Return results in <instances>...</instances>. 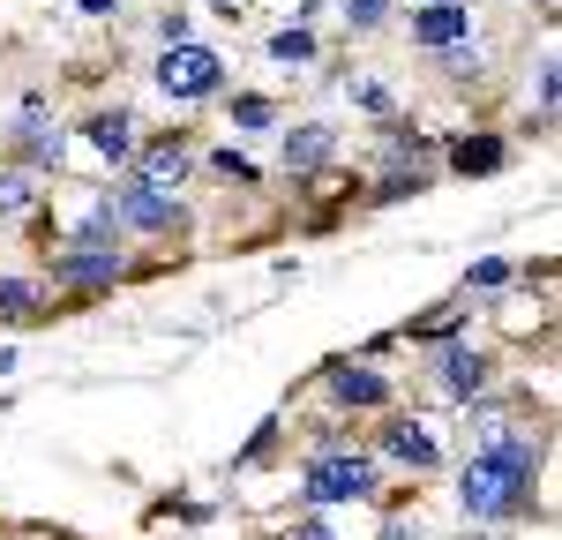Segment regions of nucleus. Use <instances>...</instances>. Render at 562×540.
Returning <instances> with one entry per match:
<instances>
[{"label": "nucleus", "instance_id": "nucleus-14", "mask_svg": "<svg viewBox=\"0 0 562 540\" xmlns=\"http://www.w3.org/2000/svg\"><path fill=\"white\" fill-rule=\"evenodd\" d=\"M270 60H278V68H307V60H315V31H307V23L278 31V38H270Z\"/></svg>", "mask_w": 562, "mask_h": 540}, {"label": "nucleus", "instance_id": "nucleus-27", "mask_svg": "<svg viewBox=\"0 0 562 540\" xmlns=\"http://www.w3.org/2000/svg\"><path fill=\"white\" fill-rule=\"evenodd\" d=\"M8 375H15V346H0V383H8Z\"/></svg>", "mask_w": 562, "mask_h": 540}, {"label": "nucleus", "instance_id": "nucleus-4", "mask_svg": "<svg viewBox=\"0 0 562 540\" xmlns=\"http://www.w3.org/2000/svg\"><path fill=\"white\" fill-rule=\"evenodd\" d=\"M217 83H225V60L211 45H166V60H158V90L166 98H211Z\"/></svg>", "mask_w": 562, "mask_h": 540}, {"label": "nucleus", "instance_id": "nucleus-13", "mask_svg": "<svg viewBox=\"0 0 562 540\" xmlns=\"http://www.w3.org/2000/svg\"><path fill=\"white\" fill-rule=\"evenodd\" d=\"M135 173L150 180V188H173V180L188 173V135H166V143H150V150H143V166H135Z\"/></svg>", "mask_w": 562, "mask_h": 540}, {"label": "nucleus", "instance_id": "nucleus-17", "mask_svg": "<svg viewBox=\"0 0 562 540\" xmlns=\"http://www.w3.org/2000/svg\"><path fill=\"white\" fill-rule=\"evenodd\" d=\"M420 188H428L420 166H390V173L375 180V203H405V195H420Z\"/></svg>", "mask_w": 562, "mask_h": 540}, {"label": "nucleus", "instance_id": "nucleus-28", "mask_svg": "<svg viewBox=\"0 0 562 540\" xmlns=\"http://www.w3.org/2000/svg\"><path fill=\"white\" fill-rule=\"evenodd\" d=\"M211 8H217V15H240V0H211Z\"/></svg>", "mask_w": 562, "mask_h": 540}, {"label": "nucleus", "instance_id": "nucleus-10", "mask_svg": "<svg viewBox=\"0 0 562 540\" xmlns=\"http://www.w3.org/2000/svg\"><path fill=\"white\" fill-rule=\"evenodd\" d=\"M458 38H473V8L465 0H450V8H413V45H458Z\"/></svg>", "mask_w": 562, "mask_h": 540}, {"label": "nucleus", "instance_id": "nucleus-15", "mask_svg": "<svg viewBox=\"0 0 562 540\" xmlns=\"http://www.w3.org/2000/svg\"><path fill=\"white\" fill-rule=\"evenodd\" d=\"M38 315V278H0V323Z\"/></svg>", "mask_w": 562, "mask_h": 540}, {"label": "nucleus", "instance_id": "nucleus-26", "mask_svg": "<svg viewBox=\"0 0 562 540\" xmlns=\"http://www.w3.org/2000/svg\"><path fill=\"white\" fill-rule=\"evenodd\" d=\"M76 8H83V15H113L121 0H76Z\"/></svg>", "mask_w": 562, "mask_h": 540}, {"label": "nucleus", "instance_id": "nucleus-6", "mask_svg": "<svg viewBox=\"0 0 562 540\" xmlns=\"http://www.w3.org/2000/svg\"><path fill=\"white\" fill-rule=\"evenodd\" d=\"M323 391L346 405V413H375V405H390V375L383 368H360V360H330L323 368Z\"/></svg>", "mask_w": 562, "mask_h": 540}, {"label": "nucleus", "instance_id": "nucleus-1", "mask_svg": "<svg viewBox=\"0 0 562 540\" xmlns=\"http://www.w3.org/2000/svg\"><path fill=\"white\" fill-rule=\"evenodd\" d=\"M540 458H548L540 436H518V443L495 450V458H465V473H458L465 518L473 526H510V518H525L532 510V481H540Z\"/></svg>", "mask_w": 562, "mask_h": 540}, {"label": "nucleus", "instance_id": "nucleus-29", "mask_svg": "<svg viewBox=\"0 0 562 540\" xmlns=\"http://www.w3.org/2000/svg\"><path fill=\"white\" fill-rule=\"evenodd\" d=\"M420 8H450V0H420Z\"/></svg>", "mask_w": 562, "mask_h": 540}, {"label": "nucleus", "instance_id": "nucleus-19", "mask_svg": "<svg viewBox=\"0 0 562 540\" xmlns=\"http://www.w3.org/2000/svg\"><path fill=\"white\" fill-rule=\"evenodd\" d=\"M211 173L225 180V188H256V166H248L240 150H211Z\"/></svg>", "mask_w": 562, "mask_h": 540}, {"label": "nucleus", "instance_id": "nucleus-9", "mask_svg": "<svg viewBox=\"0 0 562 540\" xmlns=\"http://www.w3.org/2000/svg\"><path fill=\"white\" fill-rule=\"evenodd\" d=\"M83 143L105 158V166H121V158H135V113L128 105H113V113H90L83 121Z\"/></svg>", "mask_w": 562, "mask_h": 540}, {"label": "nucleus", "instance_id": "nucleus-21", "mask_svg": "<svg viewBox=\"0 0 562 540\" xmlns=\"http://www.w3.org/2000/svg\"><path fill=\"white\" fill-rule=\"evenodd\" d=\"M473 285H480V293H495V285H510V263H503V256H487V263H473Z\"/></svg>", "mask_w": 562, "mask_h": 540}, {"label": "nucleus", "instance_id": "nucleus-2", "mask_svg": "<svg viewBox=\"0 0 562 540\" xmlns=\"http://www.w3.org/2000/svg\"><path fill=\"white\" fill-rule=\"evenodd\" d=\"M375 488H383V458H368V450L307 458V473H301V503H307V510H330V503H375Z\"/></svg>", "mask_w": 562, "mask_h": 540}, {"label": "nucleus", "instance_id": "nucleus-8", "mask_svg": "<svg viewBox=\"0 0 562 540\" xmlns=\"http://www.w3.org/2000/svg\"><path fill=\"white\" fill-rule=\"evenodd\" d=\"M383 458L390 465H413V473H435L442 465V450H435V436L420 420H383Z\"/></svg>", "mask_w": 562, "mask_h": 540}, {"label": "nucleus", "instance_id": "nucleus-20", "mask_svg": "<svg viewBox=\"0 0 562 540\" xmlns=\"http://www.w3.org/2000/svg\"><path fill=\"white\" fill-rule=\"evenodd\" d=\"M338 8H346V23H352V31H375V23L390 15V0H338Z\"/></svg>", "mask_w": 562, "mask_h": 540}, {"label": "nucleus", "instance_id": "nucleus-18", "mask_svg": "<svg viewBox=\"0 0 562 540\" xmlns=\"http://www.w3.org/2000/svg\"><path fill=\"white\" fill-rule=\"evenodd\" d=\"M480 68H487V53H480V38L442 45V76H458V83H465V76H480Z\"/></svg>", "mask_w": 562, "mask_h": 540}, {"label": "nucleus", "instance_id": "nucleus-23", "mask_svg": "<svg viewBox=\"0 0 562 540\" xmlns=\"http://www.w3.org/2000/svg\"><path fill=\"white\" fill-rule=\"evenodd\" d=\"M158 38H166V45H188V15H180V8H166V15H158Z\"/></svg>", "mask_w": 562, "mask_h": 540}, {"label": "nucleus", "instance_id": "nucleus-7", "mask_svg": "<svg viewBox=\"0 0 562 540\" xmlns=\"http://www.w3.org/2000/svg\"><path fill=\"white\" fill-rule=\"evenodd\" d=\"M121 278V248H60L53 256V285H83V293H105Z\"/></svg>", "mask_w": 562, "mask_h": 540}, {"label": "nucleus", "instance_id": "nucleus-16", "mask_svg": "<svg viewBox=\"0 0 562 540\" xmlns=\"http://www.w3.org/2000/svg\"><path fill=\"white\" fill-rule=\"evenodd\" d=\"M270 121H278V105H270L262 90H240V98H233V128L262 135V128H270Z\"/></svg>", "mask_w": 562, "mask_h": 540}, {"label": "nucleus", "instance_id": "nucleus-22", "mask_svg": "<svg viewBox=\"0 0 562 540\" xmlns=\"http://www.w3.org/2000/svg\"><path fill=\"white\" fill-rule=\"evenodd\" d=\"M540 121H555V53H540Z\"/></svg>", "mask_w": 562, "mask_h": 540}, {"label": "nucleus", "instance_id": "nucleus-11", "mask_svg": "<svg viewBox=\"0 0 562 540\" xmlns=\"http://www.w3.org/2000/svg\"><path fill=\"white\" fill-rule=\"evenodd\" d=\"M503 158H510L503 135H458V143H450V173H465V180L503 173Z\"/></svg>", "mask_w": 562, "mask_h": 540}, {"label": "nucleus", "instance_id": "nucleus-3", "mask_svg": "<svg viewBox=\"0 0 562 540\" xmlns=\"http://www.w3.org/2000/svg\"><path fill=\"white\" fill-rule=\"evenodd\" d=\"M105 203H113V218L135 225V233H180V225H188V211H180L173 188H150L143 173H128L113 195H105Z\"/></svg>", "mask_w": 562, "mask_h": 540}, {"label": "nucleus", "instance_id": "nucleus-5", "mask_svg": "<svg viewBox=\"0 0 562 540\" xmlns=\"http://www.w3.org/2000/svg\"><path fill=\"white\" fill-rule=\"evenodd\" d=\"M487 383H495V360L480 353V346H442V353H435V391L450 405H473Z\"/></svg>", "mask_w": 562, "mask_h": 540}, {"label": "nucleus", "instance_id": "nucleus-25", "mask_svg": "<svg viewBox=\"0 0 562 540\" xmlns=\"http://www.w3.org/2000/svg\"><path fill=\"white\" fill-rule=\"evenodd\" d=\"M383 540H420V533H413L405 518H390V526H383Z\"/></svg>", "mask_w": 562, "mask_h": 540}, {"label": "nucleus", "instance_id": "nucleus-12", "mask_svg": "<svg viewBox=\"0 0 562 540\" xmlns=\"http://www.w3.org/2000/svg\"><path fill=\"white\" fill-rule=\"evenodd\" d=\"M330 150H338V128H330V121H301V128L285 135V166H293V173L330 166Z\"/></svg>", "mask_w": 562, "mask_h": 540}, {"label": "nucleus", "instance_id": "nucleus-24", "mask_svg": "<svg viewBox=\"0 0 562 540\" xmlns=\"http://www.w3.org/2000/svg\"><path fill=\"white\" fill-rule=\"evenodd\" d=\"M293 540H330V526H323V518H301V526H293Z\"/></svg>", "mask_w": 562, "mask_h": 540}]
</instances>
